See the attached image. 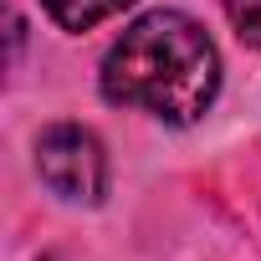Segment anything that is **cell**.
<instances>
[{
	"label": "cell",
	"instance_id": "cell-1",
	"mask_svg": "<svg viewBox=\"0 0 261 261\" xmlns=\"http://www.w3.org/2000/svg\"><path fill=\"white\" fill-rule=\"evenodd\" d=\"M220 87L215 41L179 11H149L102 57V97L169 123H195Z\"/></svg>",
	"mask_w": 261,
	"mask_h": 261
},
{
	"label": "cell",
	"instance_id": "cell-4",
	"mask_svg": "<svg viewBox=\"0 0 261 261\" xmlns=\"http://www.w3.org/2000/svg\"><path fill=\"white\" fill-rule=\"evenodd\" d=\"M225 16L246 46H261V0H225Z\"/></svg>",
	"mask_w": 261,
	"mask_h": 261
},
{
	"label": "cell",
	"instance_id": "cell-3",
	"mask_svg": "<svg viewBox=\"0 0 261 261\" xmlns=\"http://www.w3.org/2000/svg\"><path fill=\"white\" fill-rule=\"evenodd\" d=\"M41 6H46V16H51L57 26H67V31H92L97 21L118 16L123 6H134V0H41Z\"/></svg>",
	"mask_w": 261,
	"mask_h": 261
},
{
	"label": "cell",
	"instance_id": "cell-2",
	"mask_svg": "<svg viewBox=\"0 0 261 261\" xmlns=\"http://www.w3.org/2000/svg\"><path fill=\"white\" fill-rule=\"evenodd\" d=\"M36 174L51 195L72 205H97L108 190V154L97 134H87L77 123H57L36 139Z\"/></svg>",
	"mask_w": 261,
	"mask_h": 261
}]
</instances>
